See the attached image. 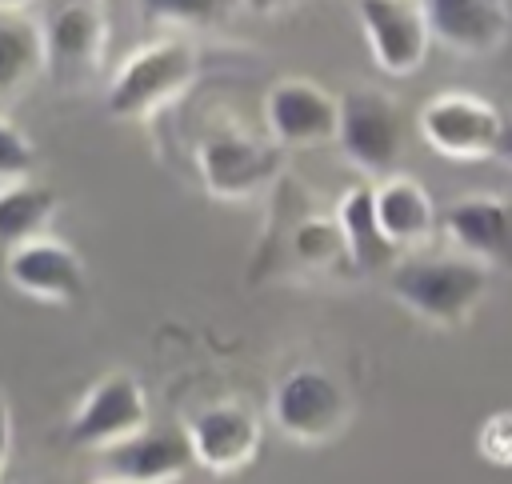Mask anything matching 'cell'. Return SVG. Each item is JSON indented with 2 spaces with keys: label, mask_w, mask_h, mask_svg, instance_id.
<instances>
[{
  "label": "cell",
  "mask_w": 512,
  "mask_h": 484,
  "mask_svg": "<svg viewBox=\"0 0 512 484\" xmlns=\"http://www.w3.org/2000/svg\"><path fill=\"white\" fill-rule=\"evenodd\" d=\"M56 192L32 176H16L0 184V252H12L24 240H36L56 220Z\"/></svg>",
  "instance_id": "d6986e66"
},
{
  "label": "cell",
  "mask_w": 512,
  "mask_h": 484,
  "mask_svg": "<svg viewBox=\"0 0 512 484\" xmlns=\"http://www.w3.org/2000/svg\"><path fill=\"white\" fill-rule=\"evenodd\" d=\"M192 464L196 460H192L188 432H176V428H140L136 436L100 452V472L108 480H128V484L180 480Z\"/></svg>",
  "instance_id": "4fadbf2b"
},
{
  "label": "cell",
  "mask_w": 512,
  "mask_h": 484,
  "mask_svg": "<svg viewBox=\"0 0 512 484\" xmlns=\"http://www.w3.org/2000/svg\"><path fill=\"white\" fill-rule=\"evenodd\" d=\"M292 252L296 260H304L308 268H332L340 256H344V240H340V228H336V216L332 220H304L296 224L292 232Z\"/></svg>",
  "instance_id": "44dd1931"
},
{
  "label": "cell",
  "mask_w": 512,
  "mask_h": 484,
  "mask_svg": "<svg viewBox=\"0 0 512 484\" xmlns=\"http://www.w3.org/2000/svg\"><path fill=\"white\" fill-rule=\"evenodd\" d=\"M492 288V268L468 252L408 256L388 272V292L432 328H464Z\"/></svg>",
  "instance_id": "6da1fadb"
},
{
  "label": "cell",
  "mask_w": 512,
  "mask_h": 484,
  "mask_svg": "<svg viewBox=\"0 0 512 484\" xmlns=\"http://www.w3.org/2000/svg\"><path fill=\"white\" fill-rule=\"evenodd\" d=\"M48 72L44 24L24 16V8L0 12V112L16 104Z\"/></svg>",
  "instance_id": "e0dca14e"
},
{
  "label": "cell",
  "mask_w": 512,
  "mask_h": 484,
  "mask_svg": "<svg viewBox=\"0 0 512 484\" xmlns=\"http://www.w3.org/2000/svg\"><path fill=\"white\" fill-rule=\"evenodd\" d=\"M264 124L280 148H320L336 140L340 96L320 88L316 80L288 76L276 80L264 96Z\"/></svg>",
  "instance_id": "9c48e42d"
},
{
  "label": "cell",
  "mask_w": 512,
  "mask_h": 484,
  "mask_svg": "<svg viewBox=\"0 0 512 484\" xmlns=\"http://www.w3.org/2000/svg\"><path fill=\"white\" fill-rule=\"evenodd\" d=\"M432 40L464 56H488L508 40V0H420Z\"/></svg>",
  "instance_id": "5bb4252c"
},
{
  "label": "cell",
  "mask_w": 512,
  "mask_h": 484,
  "mask_svg": "<svg viewBox=\"0 0 512 484\" xmlns=\"http://www.w3.org/2000/svg\"><path fill=\"white\" fill-rule=\"evenodd\" d=\"M4 280L40 304H76L84 296V260L56 236H36L4 252Z\"/></svg>",
  "instance_id": "7c38bea8"
},
{
  "label": "cell",
  "mask_w": 512,
  "mask_h": 484,
  "mask_svg": "<svg viewBox=\"0 0 512 484\" xmlns=\"http://www.w3.org/2000/svg\"><path fill=\"white\" fill-rule=\"evenodd\" d=\"M248 12H256V16H272V12H280V8H288L292 0H240Z\"/></svg>",
  "instance_id": "d4e9b609"
},
{
  "label": "cell",
  "mask_w": 512,
  "mask_h": 484,
  "mask_svg": "<svg viewBox=\"0 0 512 484\" xmlns=\"http://www.w3.org/2000/svg\"><path fill=\"white\" fill-rule=\"evenodd\" d=\"M280 144H264L256 136H244L236 128L212 132L196 144V168L204 180V192L216 200H248L264 192L280 176Z\"/></svg>",
  "instance_id": "8992f818"
},
{
  "label": "cell",
  "mask_w": 512,
  "mask_h": 484,
  "mask_svg": "<svg viewBox=\"0 0 512 484\" xmlns=\"http://www.w3.org/2000/svg\"><path fill=\"white\" fill-rule=\"evenodd\" d=\"M336 228H340V240H344V260L356 268V272H376L392 260V240L384 236L380 220H376V196H372V184H356L340 196L336 204Z\"/></svg>",
  "instance_id": "ac0fdd59"
},
{
  "label": "cell",
  "mask_w": 512,
  "mask_h": 484,
  "mask_svg": "<svg viewBox=\"0 0 512 484\" xmlns=\"http://www.w3.org/2000/svg\"><path fill=\"white\" fill-rule=\"evenodd\" d=\"M372 196H376V220L396 252L420 248L436 232V204L416 176L388 172L380 184H372Z\"/></svg>",
  "instance_id": "2e32d148"
},
{
  "label": "cell",
  "mask_w": 512,
  "mask_h": 484,
  "mask_svg": "<svg viewBox=\"0 0 512 484\" xmlns=\"http://www.w3.org/2000/svg\"><path fill=\"white\" fill-rule=\"evenodd\" d=\"M240 0H140V16L156 28L176 32H204L232 16Z\"/></svg>",
  "instance_id": "ffe728a7"
},
{
  "label": "cell",
  "mask_w": 512,
  "mask_h": 484,
  "mask_svg": "<svg viewBox=\"0 0 512 484\" xmlns=\"http://www.w3.org/2000/svg\"><path fill=\"white\" fill-rule=\"evenodd\" d=\"M184 432H188L196 468L216 472V476L248 468L260 456V444H264L260 416L248 404H236V400H220V404L200 408L188 420Z\"/></svg>",
  "instance_id": "8fae6325"
},
{
  "label": "cell",
  "mask_w": 512,
  "mask_h": 484,
  "mask_svg": "<svg viewBox=\"0 0 512 484\" xmlns=\"http://www.w3.org/2000/svg\"><path fill=\"white\" fill-rule=\"evenodd\" d=\"M356 12H360L368 52L384 76L420 72L432 44V28L420 0H360Z\"/></svg>",
  "instance_id": "30bf717a"
},
{
  "label": "cell",
  "mask_w": 512,
  "mask_h": 484,
  "mask_svg": "<svg viewBox=\"0 0 512 484\" xmlns=\"http://www.w3.org/2000/svg\"><path fill=\"white\" fill-rule=\"evenodd\" d=\"M444 236L456 252L488 268H512V204L504 196H464L444 212Z\"/></svg>",
  "instance_id": "9a60e30c"
},
{
  "label": "cell",
  "mask_w": 512,
  "mask_h": 484,
  "mask_svg": "<svg viewBox=\"0 0 512 484\" xmlns=\"http://www.w3.org/2000/svg\"><path fill=\"white\" fill-rule=\"evenodd\" d=\"M32 168H36L32 140L0 112V184L4 180H16V176H32Z\"/></svg>",
  "instance_id": "603a6c76"
},
{
  "label": "cell",
  "mask_w": 512,
  "mask_h": 484,
  "mask_svg": "<svg viewBox=\"0 0 512 484\" xmlns=\"http://www.w3.org/2000/svg\"><path fill=\"white\" fill-rule=\"evenodd\" d=\"M268 416L284 440L300 448H324L348 428L352 396L328 368L300 364L288 376H280V384L272 388Z\"/></svg>",
  "instance_id": "3957f363"
},
{
  "label": "cell",
  "mask_w": 512,
  "mask_h": 484,
  "mask_svg": "<svg viewBox=\"0 0 512 484\" xmlns=\"http://www.w3.org/2000/svg\"><path fill=\"white\" fill-rule=\"evenodd\" d=\"M336 144L348 164L368 176H388L404 152V120L396 100L376 84H356L340 96Z\"/></svg>",
  "instance_id": "5b68a950"
},
{
  "label": "cell",
  "mask_w": 512,
  "mask_h": 484,
  "mask_svg": "<svg viewBox=\"0 0 512 484\" xmlns=\"http://www.w3.org/2000/svg\"><path fill=\"white\" fill-rule=\"evenodd\" d=\"M148 428V392L132 372L100 376L68 420V440L88 452H104Z\"/></svg>",
  "instance_id": "ba28073f"
},
{
  "label": "cell",
  "mask_w": 512,
  "mask_h": 484,
  "mask_svg": "<svg viewBox=\"0 0 512 484\" xmlns=\"http://www.w3.org/2000/svg\"><path fill=\"white\" fill-rule=\"evenodd\" d=\"M8 456H12V408H8V396L0 388V476L8 468Z\"/></svg>",
  "instance_id": "cb8c5ba5"
},
{
  "label": "cell",
  "mask_w": 512,
  "mask_h": 484,
  "mask_svg": "<svg viewBox=\"0 0 512 484\" xmlns=\"http://www.w3.org/2000/svg\"><path fill=\"white\" fill-rule=\"evenodd\" d=\"M28 4H32V0H0V12H4V8H8V12H12V8H28Z\"/></svg>",
  "instance_id": "4316f807"
},
{
  "label": "cell",
  "mask_w": 512,
  "mask_h": 484,
  "mask_svg": "<svg viewBox=\"0 0 512 484\" xmlns=\"http://www.w3.org/2000/svg\"><path fill=\"white\" fill-rule=\"evenodd\" d=\"M476 452L492 468H512V408H496L476 428Z\"/></svg>",
  "instance_id": "7402d4cb"
},
{
  "label": "cell",
  "mask_w": 512,
  "mask_h": 484,
  "mask_svg": "<svg viewBox=\"0 0 512 484\" xmlns=\"http://www.w3.org/2000/svg\"><path fill=\"white\" fill-rule=\"evenodd\" d=\"M200 72V52L188 36H160L132 48L108 80L104 108L116 120H148L176 104Z\"/></svg>",
  "instance_id": "7a4b0ae2"
},
{
  "label": "cell",
  "mask_w": 512,
  "mask_h": 484,
  "mask_svg": "<svg viewBox=\"0 0 512 484\" xmlns=\"http://www.w3.org/2000/svg\"><path fill=\"white\" fill-rule=\"evenodd\" d=\"M48 76L60 88H84L108 52V16L96 0H60L44 20Z\"/></svg>",
  "instance_id": "52a82bcc"
},
{
  "label": "cell",
  "mask_w": 512,
  "mask_h": 484,
  "mask_svg": "<svg viewBox=\"0 0 512 484\" xmlns=\"http://www.w3.org/2000/svg\"><path fill=\"white\" fill-rule=\"evenodd\" d=\"M496 156L504 160V164H512V120L504 116V132H500V148H496Z\"/></svg>",
  "instance_id": "484cf974"
},
{
  "label": "cell",
  "mask_w": 512,
  "mask_h": 484,
  "mask_svg": "<svg viewBox=\"0 0 512 484\" xmlns=\"http://www.w3.org/2000/svg\"><path fill=\"white\" fill-rule=\"evenodd\" d=\"M416 128H420L424 144L436 156L472 164V160H492L496 156L500 132H504V116H500V108L492 100L472 96L464 88H448V92H436L420 108Z\"/></svg>",
  "instance_id": "277c9868"
}]
</instances>
